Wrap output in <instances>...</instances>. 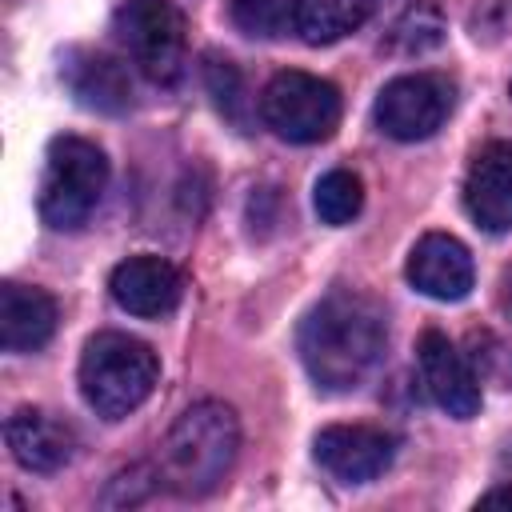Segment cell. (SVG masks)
<instances>
[{
	"label": "cell",
	"instance_id": "9a60e30c",
	"mask_svg": "<svg viewBox=\"0 0 512 512\" xmlns=\"http://www.w3.org/2000/svg\"><path fill=\"white\" fill-rule=\"evenodd\" d=\"M56 332V300L44 288L8 280L0 288V344L8 352H36Z\"/></svg>",
	"mask_w": 512,
	"mask_h": 512
},
{
	"label": "cell",
	"instance_id": "ffe728a7",
	"mask_svg": "<svg viewBox=\"0 0 512 512\" xmlns=\"http://www.w3.org/2000/svg\"><path fill=\"white\" fill-rule=\"evenodd\" d=\"M204 84H208L216 108H220L236 128H244L248 96H244V80H240L236 64H232V60H220V56H204Z\"/></svg>",
	"mask_w": 512,
	"mask_h": 512
},
{
	"label": "cell",
	"instance_id": "30bf717a",
	"mask_svg": "<svg viewBox=\"0 0 512 512\" xmlns=\"http://www.w3.org/2000/svg\"><path fill=\"white\" fill-rule=\"evenodd\" d=\"M404 276L420 296L440 300V304L464 300L476 284V268H472L468 248L456 236H444V232H428V236L416 240V248L408 252Z\"/></svg>",
	"mask_w": 512,
	"mask_h": 512
},
{
	"label": "cell",
	"instance_id": "e0dca14e",
	"mask_svg": "<svg viewBox=\"0 0 512 512\" xmlns=\"http://www.w3.org/2000/svg\"><path fill=\"white\" fill-rule=\"evenodd\" d=\"M312 208L324 224L340 228V224H352L364 208V184L356 172L348 168H332L316 180V192H312Z\"/></svg>",
	"mask_w": 512,
	"mask_h": 512
},
{
	"label": "cell",
	"instance_id": "44dd1931",
	"mask_svg": "<svg viewBox=\"0 0 512 512\" xmlns=\"http://www.w3.org/2000/svg\"><path fill=\"white\" fill-rule=\"evenodd\" d=\"M492 504H512V488H492L480 496V508H492Z\"/></svg>",
	"mask_w": 512,
	"mask_h": 512
},
{
	"label": "cell",
	"instance_id": "52a82bcc",
	"mask_svg": "<svg viewBox=\"0 0 512 512\" xmlns=\"http://www.w3.org/2000/svg\"><path fill=\"white\" fill-rule=\"evenodd\" d=\"M452 112V84L436 72H408L380 88L372 120L392 140H428Z\"/></svg>",
	"mask_w": 512,
	"mask_h": 512
},
{
	"label": "cell",
	"instance_id": "5b68a950",
	"mask_svg": "<svg viewBox=\"0 0 512 512\" xmlns=\"http://www.w3.org/2000/svg\"><path fill=\"white\" fill-rule=\"evenodd\" d=\"M260 116L280 140L316 144V140H328L340 124V92H336V84H328L312 72L288 68L264 84Z\"/></svg>",
	"mask_w": 512,
	"mask_h": 512
},
{
	"label": "cell",
	"instance_id": "ba28073f",
	"mask_svg": "<svg viewBox=\"0 0 512 512\" xmlns=\"http://www.w3.org/2000/svg\"><path fill=\"white\" fill-rule=\"evenodd\" d=\"M312 452H316L320 468L328 476H336L340 484H368V480H376V476L388 472V464L396 456V440L384 428L332 424V428H320L316 432Z\"/></svg>",
	"mask_w": 512,
	"mask_h": 512
},
{
	"label": "cell",
	"instance_id": "9c48e42d",
	"mask_svg": "<svg viewBox=\"0 0 512 512\" xmlns=\"http://www.w3.org/2000/svg\"><path fill=\"white\" fill-rule=\"evenodd\" d=\"M416 364H420V380L428 396L436 400V408H444L456 420H468L480 412V380L472 376L468 360L444 332L428 328L416 340Z\"/></svg>",
	"mask_w": 512,
	"mask_h": 512
},
{
	"label": "cell",
	"instance_id": "7402d4cb",
	"mask_svg": "<svg viewBox=\"0 0 512 512\" xmlns=\"http://www.w3.org/2000/svg\"><path fill=\"white\" fill-rule=\"evenodd\" d=\"M500 308L508 312V320H512V268L500 276Z\"/></svg>",
	"mask_w": 512,
	"mask_h": 512
},
{
	"label": "cell",
	"instance_id": "2e32d148",
	"mask_svg": "<svg viewBox=\"0 0 512 512\" xmlns=\"http://www.w3.org/2000/svg\"><path fill=\"white\" fill-rule=\"evenodd\" d=\"M380 0H300L296 4V20L292 32H300L304 44H336L348 32H356Z\"/></svg>",
	"mask_w": 512,
	"mask_h": 512
},
{
	"label": "cell",
	"instance_id": "4fadbf2b",
	"mask_svg": "<svg viewBox=\"0 0 512 512\" xmlns=\"http://www.w3.org/2000/svg\"><path fill=\"white\" fill-rule=\"evenodd\" d=\"M4 440L12 448V460L28 472H56L76 452V432L44 408H16L4 424Z\"/></svg>",
	"mask_w": 512,
	"mask_h": 512
},
{
	"label": "cell",
	"instance_id": "277c9868",
	"mask_svg": "<svg viewBox=\"0 0 512 512\" xmlns=\"http://www.w3.org/2000/svg\"><path fill=\"white\" fill-rule=\"evenodd\" d=\"M108 184V160L92 140L56 136L40 176V220L56 232H76L96 212Z\"/></svg>",
	"mask_w": 512,
	"mask_h": 512
},
{
	"label": "cell",
	"instance_id": "7a4b0ae2",
	"mask_svg": "<svg viewBox=\"0 0 512 512\" xmlns=\"http://www.w3.org/2000/svg\"><path fill=\"white\" fill-rule=\"evenodd\" d=\"M240 452V420L220 400L192 404L160 444V480L176 496H208L224 484Z\"/></svg>",
	"mask_w": 512,
	"mask_h": 512
},
{
	"label": "cell",
	"instance_id": "8fae6325",
	"mask_svg": "<svg viewBox=\"0 0 512 512\" xmlns=\"http://www.w3.org/2000/svg\"><path fill=\"white\" fill-rule=\"evenodd\" d=\"M464 208L484 232H512V144L492 140L472 156Z\"/></svg>",
	"mask_w": 512,
	"mask_h": 512
},
{
	"label": "cell",
	"instance_id": "6da1fadb",
	"mask_svg": "<svg viewBox=\"0 0 512 512\" xmlns=\"http://www.w3.org/2000/svg\"><path fill=\"white\" fill-rule=\"evenodd\" d=\"M388 344V324L384 312L376 308V300L352 292V288H336L328 292L304 320H300V360L312 376L316 388L324 392H352L360 388Z\"/></svg>",
	"mask_w": 512,
	"mask_h": 512
},
{
	"label": "cell",
	"instance_id": "ac0fdd59",
	"mask_svg": "<svg viewBox=\"0 0 512 512\" xmlns=\"http://www.w3.org/2000/svg\"><path fill=\"white\" fill-rule=\"evenodd\" d=\"M444 40V16L432 0H412L388 28V48L392 52H404V56H416V52H428Z\"/></svg>",
	"mask_w": 512,
	"mask_h": 512
},
{
	"label": "cell",
	"instance_id": "3957f363",
	"mask_svg": "<svg viewBox=\"0 0 512 512\" xmlns=\"http://www.w3.org/2000/svg\"><path fill=\"white\" fill-rule=\"evenodd\" d=\"M156 380H160V360L144 340L124 332H100L84 344L80 392L96 416L124 420L152 396Z\"/></svg>",
	"mask_w": 512,
	"mask_h": 512
},
{
	"label": "cell",
	"instance_id": "d6986e66",
	"mask_svg": "<svg viewBox=\"0 0 512 512\" xmlns=\"http://www.w3.org/2000/svg\"><path fill=\"white\" fill-rule=\"evenodd\" d=\"M296 4L300 0H232V20L244 36L272 40L288 32V24L296 20Z\"/></svg>",
	"mask_w": 512,
	"mask_h": 512
},
{
	"label": "cell",
	"instance_id": "7c38bea8",
	"mask_svg": "<svg viewBox=\"0 0 512 512\" xmlns=\"http://www.w3.org/2000/svg\"><path fill=\"white\" fill-rule=\"evenodd\" d=\"M112 300L132 316H168L184 296V276L164 256H128L112 268Z\"/></svg>",
	"mask_w": 512,
	"mask_h": 512
},
{
	"label": "cell",
	"instance_id": "5bb4252c",
	"mask_svg": "<svg viewBox=\"0 0 512 512\" xmlns=\"http://www.w3.org/2000/svg\"><path fill=\"white\" fill-rule=\"evenodd\" d=\"M60 76L68 84V92L76 96V104L92 108V112H124L132 104V80L128 68L108 56V52H92V48H72L60 64Z\"/></svg>",
	"mask_w": 512,
	"mask_h": 512
},
{
	"label": "cell",
	"instance_id": "8992f818",
	"mask_svg": "<svg viewBox=\"0 0 512 512\" xmlns=\"http://www.w3.org/2000/svg\"><path fill=\"white\" fill-rule=\"evenodd\" d=\"M116 36L128 48L132 64L152 84H172L184 72L188 28L176 4L168 0H128L116 12Z\"/></svg>",
	"mask_w": 512,
	"mask_h": 512
}]
</instances>
